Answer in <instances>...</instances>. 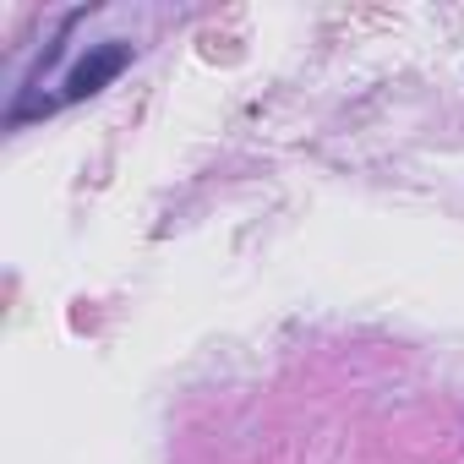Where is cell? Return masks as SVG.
I'll return each instance as SVG.
<instances>
[{"instance_id": "1", "label": "cell", "mask_w": 464, "mask_h": 464, "mask_svg": "<svg viewBox=\"0 0 464 464\" xmlns=\"http://www.w3.org/2000/svg\"><path fill=\"white\" fill-rule=\"evenodd\" d=\"M126 66H131V44H126V39H104V44H93V50L72 66V77L61 82V104L93 99V93H99V88H110Z\"/></svg>"}]
</instances>
